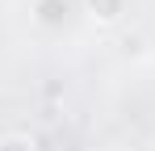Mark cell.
Listing matches in <instances>:
<instances>
[{"label":"cell","mask_w":155,"mask_h":151,"mask_svg":"<svg viewBox=\"0 0 155 151\" xmlns=\"http://www.w3.org/2000/svg\"><path fill=\"white\" fill-rule=\"evenodd\" d=\"M88 13H92V21L109 25V21H117L126 13V0H88Z\"/></svg>","instance_id":"obj_1"},{"label":"cell","mask_w":155,"mask_h":151,"mask_svg":"<svg viewBox=\"0 0 155 151\" xmlns=\"http://www.w3.org/2000/svg\"><path fill=\"white\" fill-rule=\"evenodd\" d=\"M38 21L42 25H63V17H67V0H38Z\"/></svg>","instance_id":"obj_2"},{"label":"cell","mask_w":155,"mask_h":151,"mask_svg":"<svg viewBox=\"0 0 155 151\" xmlns=\"http://www.w3.org/2000/svg\"><path fill=\"white\" fill-rule=\"evenodd\" d=\"M0 151H29V147H25V143H21V139H8V143H4V147H0Z\"/></svg>","instance_id":"obj_3"}]
</instances>
